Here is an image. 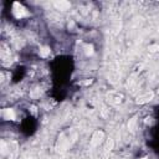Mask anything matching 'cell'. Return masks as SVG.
I'll return each mask as SVG.
<instances>
[{
	"label": "cell",
	"mask_w": 159,
	"mask_h": 159,
	"mask_svg": "<svg viewBox=\"0 0 159 159\" xmlns=\"http://www.w3.org/2000/svg\"><path fill=\"white\" fill-rule=\"evenodd\" d=\"M157 49H159V46H150V47H149L150 51H157Z\"/></svg>",
	"instance_id": "cell-6"
},
{
	"label": "cell",
	"mask_w": 159,
	"mask_h": 159,
	"mask_svg": "<svg viewBox=\"0 0 159 159\" xmlns=\"http://www.w3.org/2000/svg\"><path fill=\"white\" fill-rule=\"evenodd\" d=\"M40 54H41V56H42V57H45V56H47V55L50 54V49H49V47H44V49L41 50Z\"/></svg>",
	"instance_id": "cell-5"
},
{
	"label": "cell",
	"mask_w": 159,
	"mask_h": 159,
	"mask_svg": "<svg viewBox=\"0 0 159 159\" xmlns=\"http://www.w3.org/2000/svg\"><path fill=\"white\" fill-rule=\"evenodd\" d=\"M4 117L6 118V119H15V113H14V111L13 109H4Z\"/></svg>",
	"instance_id": "cell-4"
},
{
	"label": "cell",
	"mask_w": 159,
	"mask_h": 159,
	"mask_svg": "<svg viewBox=\"0 0 159 159\" xmlns=\"http://www.w3.org/2000/svg\"><path fill=\"white\" fill-rule=\"evenodd\" d=\"M55 6L57 9H60V10H67L68 8H70V3H67V1H57V3H55Z\"/></svg>",
	"instance_id": "cell-3"
},
{
	"label": "cell",
	"mask_w": 159,
	"mask_h": 159,
	"mask_svg": "<svg viewBox=\"0 0 159 159\" xmlns=\"http://www.w3.org/2000/svg\"><path fill=\"white\" fill-rule=\"evenodd\" d=\"M142 159H147V158H142Z\"/></svg>",
	"instance_id": "cell-7"
},
{
	"label": "cell",
	"mask_w": 159,
	"mask_h": 159,
	"mask_svg": "<svg viewBox=\"0 0 159 159\" xmlns=\"http://www.w3.org/2000/svg\"><path fill=\"white\" fill-rule=\"evenodd\" d=\"M152 98H153V92H147L137 98V103H146L148 101H150Z\"/></svg>",
	"instance_id": "cell-2"
},
{
	"label": "cell",
	"mask_w": 159,
	"mask_h": 159,
	"mask_svg": "<svg viewBox=\"0 0 159 159\" xmlns=\"http://www.w3.org/2000/svg\"><path fill=\"white\" fill-rule=\"evenodd\" d=\"M13 13L15 15V18H18V19H21V18H24V16H28V11H26V9L21 4H19V3H15L14 4Z\"/></svg>",
	"instance_id": "cell-1"
}]
</instances>
